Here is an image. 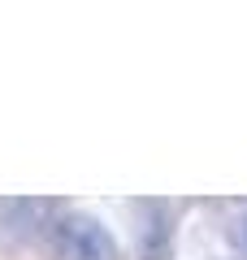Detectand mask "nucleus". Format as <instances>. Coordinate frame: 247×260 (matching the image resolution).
<instances>
[{
  "mask_svg": "<svg viewBox=\"0 0 247 260\" xmlns=\"http://www.w3.org/2000/svg\"><path fill=\"white\" fill-rule=\"evenodd\" d=\"M238 247L247 251V213H243V221H238Z\"/></svg>",
  "mask_w": 247,
  "mask_h": 260,
  "instance_id": "nucleus-2",
  "label": "nucleus"
},
{
  "mask_svg": "<svg viewBox=\"0 0 247 260\" xmlns=\"http://www.w3.org/2000/svg\"><path fill=\"white\" fill-rule=\"evenodd\" d=\"M52 256L56 260H117V243L96 217L70 213L52 225Z\"/></svg>",
  "mask_w": 247,
  "mask_h": 260,
  "instance_id": "nucleus-1",
  "label": "nucleus"
}]
</instances>
